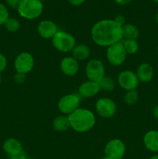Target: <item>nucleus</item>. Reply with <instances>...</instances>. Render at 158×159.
I'll return each instance as SVG.
<instances>
[{
	"mask_svg": "<svg viewBox=\"0 0 158 159\" xmlns=\"http://www.w3.org/2000/svg\"><path fill=\"white\" fill-rule=\"evenodd\" d=\"M91 34L93 41L101 47H109L121 42L123 38L122 27L113 20L97 22L92 26Z\"/></svg>",
	"mask_w": 158,
	"mask_h": 159,
	"instance_id": "obj_1",
	"label": "nucleus"
},
{
	"mask_svg": "<svg viewBox=\"0 0 158 159\" xmlns=\"http://www.w3.org/2000/svg\"><path fill=\"white\" fill-rule=\"evenodd\" d=\"M71 127L78 133L89 131L95 124V116L88 109L78 108L68 115Z\"/></svg>",
	"mask_w": 158,
	"mask_h": 159,
	"instance_id": "obj_2",
	"label": "nucleus"
},
{
	"mask_svg": "<svg viewBox=\"0 0 158 159\" xmlns=\"http://www.w3.org/2000/svg\"><path fill=\"white\" fill-rule=\"evenodd\" d=\"M43 5L40 0H21L17 10L26 20H35L43 12Z\"/></svg>",
	"mask_w": 158,
	"mask_h": 159,
	"instance_id": "obj_3",
	"label": "nucleus"
},
{
	"mask_svg": "<svg viewBox=\"0 0 158 159\" xmlns=\"http://www.w3.org/2000/svg\"><path fill=\"white\" fill-rule=\"evenodd\" d=\"M51 40L53 46L60 52L67 53L72 51L76 46V40L74 36L64 31H57Z\"/></svg>",
	"mask_w": 158,
	"mask_h": 159,
	"instance_id": "obj_4",
	"label": "nucleus"
},
{
	"mask_svg": "<svg viewBox=\"0 0 158 159\" xmlns=\"http://www.w3.org/2000/svg\"><path fill=\"white\" fill-rule=\"evenodd\" d=\"M126 54L122 42H118L107 48V60L112 65L114 66H119L123 64L126 58Z\"/></svg>",
	"mask_w": 158,
	"mask_h": 159,
	"instance_id": "obj_5",
	"label": "nucleus"
},
{
	"mask_svg": "<svg viewBox=\"0 0 158 159\" xmlns=\"http://www.w3.org/2000/svg\"><path fill=\"white\" fill-rule=\"evenodd\" d=\"M86 76L89 81L99 83L105 77V66L99 59H92L88 62L85 68Z\"/></svg>",
	"mask_w": 158,
	"mask_h": 159,
	"instance_id": "obj_6",
	"label": "nucleus"
},
{
	"mask_svg": "<svg viewBox=\"0 0 158 159\" xmlns=\"http://www.w3.org/2000/svg\"><path fill=\"white\" fill-rule=\"evenodd\" d=\"M81 96L79 94H68L59 100L57 107L62 113L70 115L79 108Z\"/></svg>",
	"mask_w": 158,
	"mask_h": 159,
	"instance_id": "obj_7",
	"label": "nucleus"
},
{
	"mask_svg": "<svg viewBox=\"0 0 158 159\" xmlns=\"http://www.w3.org/2000/svg\"><path fill=\"white\" fill-rule=\"evenodd\" d=\"M125 152V146L119 139L108 141L105 148V155L108 159H122Z\"/></svg>",
	"mask_w": 158,
	"mask_h": 159,
	"instance_id": "obj_8",
	"label": "nucleus"
},
{
	"mask_svg": "<svg viewBox=\"0 0 158 159\" xmlns=\"http://www.w3.org/2000/svg\"><path fill=\"white\" fill-rule=\"evenodd\" d=\"M117 80L119 86L126 91L136 89L139 83L136 73L128 70L121 71L118 75Z\"/></svg>",
	"mask_w": 158,
	"mask_h": 159,
	"instance_id": "obj_9",
	"label": "nucleus"
},
{
	"mask_svg": "<svg viewBox=\"0 0 158 159\" xmlns=\"http://www.w3.org/2000/svg\"><path fill=\"white\" fill-rule=\"evenodd\" d=\"M95 109L100 116L103 118H111L116 114V105L109 98H101L96 102Z\"/></svg>",
	"mask_w": 158,
	"mask_h": 159,
	"instance_id": "obj_10",
	"label": "nucleus"
},
{
	"mask_svg": "<svg viewBox=\"0 0 158 159\" xmlns=\"http://www.w3.org/2000/svg\"><path fill=\"white\" fill-rule=\"evenodd\" d=\"M34 59L32 54L28 52H23L19 54L14 62V67L16 72L27 74L33 69Z\"/></svg>",
	"mask_w": 158,
	"mask_h": 159,
	"instance_id": "obj_11",
	"label": "nucleus"
},
{
	"mask_svg": "<svg viewBox=\"0 0 158 159\" xmlns=\"http://www.w3.org/2000/svg\"><path fill=\"white\" fill-rule=\"evenodd\" d=\"M37 30L42 38L52 39L57 30V26L50 20H42L37 26Z\"/></svg>",
	"mask_w": 158,
	"mask_h": 159,
	"instance_id": "obj_12",
	"label": "nucleus"
},
{
	"mask_svg": "<svg viewBox=\"0 0 158 159\" xmlns=\"http://www.w3.org/2000/svg\"><path fill=\"white\" fill-rule=\"evenodd\" d=\"M60 69L65 75L74 76L78 72V61L73 57H65L60 62Z\"/></svg>",
	"mask_w": 158,
	"mask_h": 159,
	"instance_id": "obj_13",
	"label": "nucleus"
},
{
	"mask_svg": "<svg viewBox=\"0 0 158 159\" xmlns=\"http://www.w3.org/2000/svg\"><path fill=\"white\" fill-rule=\"evenodd\" d=\"M101 90L99 84L92 81H87L80 85L78 89L79 96L84 98L93 97Z\"/></svg>",
	"mask_w": 158,
	"mask_h": 159,
	"instance_id": "obj_14",
	"label": "nucleus"
},
{
	"mask_svg": "<svg viewBox=\"0 0 158 159\" xmlns=\"http://www.w3.org/2000/svg\"><path fill=\"white\" fill-rule=\"evenodd\" d=\"M136 74L139 82L147 83L153 79L154 71L151 65L149 63H142L137 68Z\"/></svg>",
	"mask_w": 158,
	"mask_h": 159,
	"instance_id": "obj_15",
	"label": "nucleus"
},
{
	"mask_svg": "<svg viewBox=\"0 0 158 159\" xmlns=\"http://www.w3.org/2000/svg\"><path fill=\"white\" fill-rule=\"evenodd\" d=\"M143 144L147 150L152 152H158V130H151L145 134Z\"/></svg>",
	"mask_w": 158,
	"mask_h": 159,
	"instance_id": "obj_16",
	"label": "nucleus"
},
{
	"mask_svg": "<svg viewBox=\"0 0 158 159\" xmlns=\"http://www.w3.org/2000/svg\"><path fill=\"white\" fill-rule=\"evenodd\" d=\"M3 149L9 155H15L23 152L21 143L15 138H9L3 144Z\"/></svg>",
	"mask_w": 158,
	"mask_h": 159,
	"instance_id": "obj_17",
	"label": "nucleus"
},
{
	"mask_svg": "<svg viewBox=\"0 0 158 159\" xmlns=\"http://www.w3.org/2000/svg\"><path fill=\"white\" fill-rule=\"evenodd\" d=\"M91 54V50L89 47L84 43H80L78 45H76L72 50V55L74 58L78 61H84L88 58Z\"/></svg>",
	"mask_w": 158,
	"mask_h": 159,
	"instance_id": "obj_18",
	"label": "nucleus"
},
{
	"mask_svg": "<svg viewBox=\"0 0 158 159\" xmlns=\"http://www.w3.org/2000/svg\"><path fill=\"white\" fill-rule=\"evenodd\" d=\"M53 127L56 131L64 132L69 130L71 127L69 118L68 116H58L54 120Z\"/></svg>",
	"mask_w": 158,
	"mask_h": 159,
	"instance_id": "obj_19",
	"label": "nucleus"
},
{
	"mask_svg": "<svg viewBox=\"0 0 158 159\" xmlns=\"http://www.w3.org/2000/svg\"><path fill=\"white\" fill-rule=\"evenodd\" d=\"M122 33L125 40H136L139 36V29L132 23H125L122 26Z\"/></svg>",
	"mask_w": 158,
	"mask_h": 159,
	"instance_id": "obj_20",
	"label": "nucleus"
},
{
	"mask_svg": "<svg viewBox=\"0 0 158 159\" xmlns=\"http://www.w3.org/2000/svg\"><path fill=\"white\" fill-rule=\"evenodd\" d=\"M122 44L126 54H136L139 49V44L136 40H125V41L122 42Z\"/></svg>",
	"mask_w": 158,
	"mask_h": 159,
	"instance_id": "obj_21",
	"label": "nucleus"
},
{
	"mask_svg": "<svg viewBox=\"0 0 158 159\" xmlns=\"http://www.w3.org/2000/svg\"><path fill=\"white\" fill-rule=\"evenodd\" d=\"M99 84L101 89L105 90V91H112L116 86L114 79L111 77H108V76H105L99 82Z\"/></svg>",
	"mask_w": 158,
	"mask_h": 159,
	"instance_id": "obj_22",
	"label": "nucleus"
},
{
	"mask_svg": "<svg viewBox=\"0 0 158 159\" xmlns=\"http://www.w3.org/2000/svg\"><path fill=\"white\" fill-rule=\"evenodd\" d=\"M139 99V94L136 89L127 91L124 96V101L129 106L135 105Z\"/></svg>",
	"mask_w": 158,
	"mask_h": 159,
	"instance_id": "obj_23",
	"label": "nucleus"
},
{
	"mask_svg": "<svg viewBox=\"0 0 158 159\" xmlns=\"http://www.w3.org/2000/svg\"><path fill=\"white\" fill-rule=\"evenodd\" d=\"M5 26L8 31L14 33L19 30L20 27V23L17 19L9 18L5 23Z\"/></svg>",
	"mask_w": 158,
	"mask_h": 159,
	"instance_id": "obj_24",
	"label": "nucleus"
},
{
	"mask_svg": "<svg viewBox=\"0 0 158 159\" xmlns=\"http://www.w3.org/2000/svg\"><path fill=\"white\" fill-rule=\"evenodd\" d=\"M9 18V12L7 8L2 3H0V25L5 24L6 20Z\"/></svg>",
	"mask_w": 158,
	"mask_h": 159,
	"instance_id": "obj_25",
	"label": "nucleus"
},
{
	"mask_svg": "<svg viewBox=\"0 0 158 159\" xmlns=\"http://www.w3.org/2000/svg\"><path fill=\"white\" fill-rule=\"evenodd\" d=\"M26 79V76L25 74H23V73L16 72L15 74L13 77V80L15 83L17 84H23V82H25Z\"/></svg>",
	"mask_w": 158,
	"mask_h": 159,
	"instance_id": "obj_26",
	"label": "nucleus"
},
{
	"mask_svg": "<svg viewBox=\"0 0 158 159\" xmlns=\"http://www.w3.org/2000/svg\"><path fill=\"white\" fill-rule=\"evenodd\" d=\"M7 66V60L6 57L0 53V73L4 71Z\"/></svg>",
	"mask_w": 158,
	"mask_h": 159,
	"instance_id": "obj_27",
	"label": "nucleus"
},
{
	"mask_svg": "<svg viewBox=\"0 0 158 159\" xmlns=\"http://www.w3.org/2000/svg\"><path fill=\"white\" fill-rule=\"evenodd\" d=\"M115 22H116V23H117L118 25H119L120 26H123L125 24V17L123 16L122 15H119V16H116V17H115L114 20Z\"/></svg>",
	"mask_w": 158,
	"mask_h": 159,
	"instance_id": "obj_28",
	"label": "nucleus"
},
{
	"mask_svg": "<svg viewBox=\"0 0 158 159\" xmlns=\"http://www.w3.org/2000/svg\"><path fill=\"white\" fill-rule=\"evenodd\" d=\"M21 0H6V3L12 9H17Z\"/></svg>",
	"mask_w": 158,
	"mask_h": 159,
	"instance_id": "obj_29",
	"label": "nucleus"
},
{
	"mask_svg": "<svg viewBox=\"0 0 158 159\" xmlns=\"http://www.w3.org/2000/svg\"><path fill=\"white\" fill-rule=\"evenodd\" d=\"M26 156V154H25V152H23L22 153L18 154V155H9V159H23Z\"/></svg>",
	"mask_w": 158,
	"mask_h": 159,
	"instance_id": "obj_30",
	"label": "nucleus"
},
{
	"mask_svg": "<svg viewBox=\"0 0 158 159\" xmlns=\"http://www.w3.org/2000/svg\"><path fill=\"white\" fill-rule=\"evenodd\" d=\"M68 2L70 3L71 5L74 6H81V4H83L85 2V0H68Z\"/></svg>",
	"mask_w": 158,
	"mask_h": 159,
	"instance_id": "obj_31",
	"label": "nucleus"
},
{
	"mask_svg": "<svg viewBox=\"0 0 158 159\" xmlns=\"http://www.w3.org/2000/svg\"><path fill=\"white\" fill-rule=\"evenodd\" d=\"M114 1L115 2H116V4L124 6V5H127L129 3H130L133 0H114Z\"/></svg>",
	"mask_w": 158,
	"mask_h": 159,
	"instance_id": "obj_32",
	"label": "nucleus"
},
{
	"mask_svg": "<svg viewBox=\"0 0 158 159\" xmlns=\"http://www.w3.org/2000/svg\"><path fill=\"white\" fill-rule=\"evenodd\" d=\"M153 117L158 120V105L155 106L153 109Z\"/></svg>",
	"mask_w": 158,
	"mask_h": 159,
	"instance_id": "obj_33",
	"label": "nucleus"
},
{
	"mask_svg": "<svg viewBox=\"0 0 158 159\" xmlns=\"http://www.w3.org/2000/svg\"><path fill=\"white\" fill-rule=\"evenodd\" d=\"M155 20H156V24H157V26H158V12H156V16H155Z\"/></svg>",
	"mask_w": 158,
	"mask_h": 159,
	"instance_id": "obj_34",
	"label": "nucleus"
},
{
	"mask_svg": "<svg viewBox=\"0 0 158 159\" xmlns=\"http://www.w3.org/2000/svg\"><path fill=\"white\" fill-rule=\"evenodd\" d=\"M150 159H158V155H153V156H152Z\"/></svg>",
	"mask_w": 158,
	"mask_h": 159,
	"instance_id": "obj_35",
	"label": "nucleus"
},
{
	"mask_svg": "<svg viewBox=\"0 0 158 159\" xmlns=\"http://www.w3.org/2000/svg\"><path fill=\"white\" fill-rule=\"evenodd\" d=\"M23 159H33V158H28L27 156H26V157H25V158H23Z\"/></svg>",
	"mask_w": 158,
	"mask_h": 159,
	"instance_id": "obj_36",
	"label": "nucleus"
},
{
	"mask_svg": "<svg viewBox=\"0 0 158 159\" xmlns=\"http://www.w3.org/2000/svg\"><path fill=\"white\" fill-rule=\"evenodd\" d=\"M100 159H108V158H106V157L105 156V157H103V158H101Z\"/></svg>",
	"mask_w": 158,
	"mask_h": 159,
	"instance_id": "obj_37",
	"label": "nucleus"
},
{
	"mask_svg": "<svg viewBox=\"0 0 158 159\" xmlns=\"http://www.w3.org/2000/svg\"><path fill=\"white\" fill-rule=\"evenodd\" d=\"M153 2H156V3H158V0H153Z\"/></svg>",
	"mask_w": 158,
	"mask_h": 159,
	"instance_id": "obj_38",
	"label": "nucleus"
},
{
	"mask_svg": "<svg viewBox=\"0 0 158 159\" xmlns=\"http://www.w3.org/2000/svg\"><path fill=\"white\" fill-rule=\"evenodd\" d=\"M1 82H2V76L1 75H0V84H1Z\"/></svg>",
	"mask_w": 158,
	"mask_h": 159,
	"instance_id": "obj_39",
	"label": "nucleus"
},
{
	"mask_svg": "<svg viewBox=\"0 0 158 159\" xmlns=\"http://www.w3.org/2000/svg\"><path fill=\"white\" fill-rule=\"evenodd\" d=\"M156 51H157V54H158V44H157V47H156Z\"/></svg>",
	"mask_w": 158,
	"mask_h": 159,
	"instance_id": "obj_40",
	"label": "nucleus"
},
{
	"mask_svg": "<svg viewBox=\"0 0 158 159\" xmlns=\"http://www.w3.org/2000/svg\"><path fill=\"white\" fill-rule=\"evenodd\" d=\"M40 1H41V2H43V1H46V0H40Z\"/></svg>",
	"mask_w": 158,
	"mask_h": 159,
	"instance_id": "obj_41",
	"label": "nucleus"
}]
</instances>
